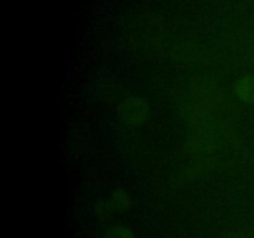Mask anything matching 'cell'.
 <instances>
[{
  "instance_id": "1",
  "label": "cell",
  "mask_w": 254,
  "mask_h": 238,
  "mask_svg": "<svg viewBox=\"0 0 254 238\" xmlns=\"http://www.w3.org/2000/svg\"><path fill=\"white\" fill-rule=\"evenodd\" d=\"M119 112L124 121L135 124L145 120L150 113V108L143 98H130L122 104Z\"/></svg>"
},
{
  "instance_id": "2",
  "label": "cell",
  "mask_w": 254,
  "mask_h": 238,
  "mask_svg": "<svg viewBox=\"0 0 254 238\" xmlns=\"http://www.w3.org/2000/svg\"><path fill=\"white\" fill-rule=\"evenodd\" d=\"M236 94L246 103H254V76H243L236 81Z\"/></svg>"
},
{
  "instance_id": "3",
  "label": "cell",
  "mask_w": 254,
  "mask_h": 238,
  "mask_svg": "<svg viewBox=\"0 0 254 238\" xmlns=\"http://www.w3.org/2000/svg\"><path fill=\"white\" fill-rule=\"evenodd\" d=\"M104 238H134V235L126 226H116L107 232Z\"/></svg>"
}]
</instances>
